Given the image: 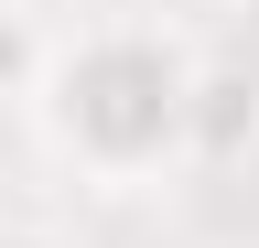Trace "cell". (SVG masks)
Listing matches in <instances>:
<instances>
[{"label":"cell","instance_id":"obj_1","mask_svg":"<svg viewBox=\"0 0 259 248\" xmlns=\"http://www.w3.org/2000/svg\"><path fill=\"white\" fill-rule=\"evenodd\" d=\"M184 86L194 43L162 22H87L76 43H44L32 108H44L54 151L97 183H151L162 162H184Z\"/></svg>","mask_w":259,"mask_h":248},{"label":"cell","instance_id":"obj_5","mask_svg":"<svg viewBox=\"0 0 259 248\" xmlns=\"http://www.w3.org/2000/svg\"><path fill=\"white\" fill-rule=\"evenodd\" d=\"M0 11H11V0H0Z\"/></svg>","mask_w":259,"mask_h":248},{"label":"cell","instance_id":"obj_3","mask_svg":"<svg viewBox=\"0 0 259 248\" xmlns=\"http://www.w3.org/2000/svg\"><path fill=\"white\" fill-rule=\"evenodd\" d=\"M32 76H44V33L22 11H0V97H32Z\"/></svg>","mask_w":259,"mask_h":248},{"label":"cell","instance_id":"obj_2","mask_svg":"<svg viewBox=\"0 0 259 248\" xmlns=\"http://www.w3.org/2000/svg\"><path fill=\"white\" fill-rule=\"evenodd\" d=\"M259 140V65H205L194 54L184 86V162H227V151Z\"/></svg>","mask_w":259,"mask_h":248},{"label":"cell","instance_id":"obj_4","mask_svg":"<svg viewBox=\"0 0 259 248\" xmlns=\"http://www.w3.org/2000/svg\"><path fill=\"white\" fill-rule=\"evenodd\" d=\"M0 248H65L54 227H11V237H0Z\"/></svg>","mask_w":259,"mask_h":248}]
</instances>
